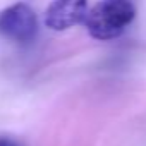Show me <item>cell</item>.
<instances>
[{
	"label": "cell",
	"mask_w": 146,
	"mask_h": 146,
	"mask_svg": "<svg viewBox=\"0 0 146 146\" xmlns=\"http://www.w3.org/2000/svg\"><path fill=\"white\" fill-rule=\"evenodd\" d=\"M136 7L129 0H103L84 16V26L95 40H113L134 21Z\"/></svg>",
	"instance_id": "1"
},
{
	"label": "cell",
	"mask_w": 146,
	"mask_h": 146,
	"mask_svg": "<svg viewBox=\"0 0 146 146\" xmlns=\"http://www.w3.org/2000/svg\"><path fill=\"white\" fill-rule=\"evenodd\" d=\"M38 35V17L35 11L24 4H14L0 12V36L16 41V43H31Z\"/></svg>",
	"instance_id": "2"
},
{
	"label": "cell",
	"mask_w": 146,
	"mask_h": 146,
	"mask_svg": "<svg viewBox=\"0 0 146 146\" xmlns=\"http://www.w3.org/2000/svg\"><path fill=\"white\" fill-rule=\"evenodd\" d=\"M88 0H55L45 12V26L53 31H65L84 21Z\"/></svg>",
	"instance_id": "3"
},
{
	"label": "cell",
	"mask_w": 146,
	"mask_h": 146,
	"mask_svg": "<svg viewBox=\"0 0 146 146\" xmlns=\"http://www.w3.org/2000/svg\"><path fill=\"white\" fill-rule=\"evenodd\" d=\"M0 146H23L17 139L9 137V136H0Z\"/></svg>",
	"instance_id": "4"
}]
</instances>
